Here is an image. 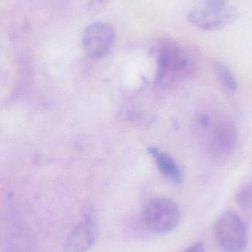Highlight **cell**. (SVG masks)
<instances>
[{
	"instance_id": "cell-1",
	"label": "cell",
	"mask_w": 252,
	"mask_h": 252,
	"mask_svg": "<svg viewBox=\"0 0 252 252\" xmlns=\"http://www.w3.org/2000/svg\"><path fill=\"white\" fill-rule=\"evenodd\" d=\"M196 64V53L191 48L182 47L170 38L159 41L157 53L155 83L164 84L173 76H180L193 71Z\"/></svg>"
},
{
	"instance_id": "cell-2",
	"label": "cell",
	"mask_w": 252,
	"mask_h": 252,
	"mask_svg": "<svg viewBox=\"0 0 252 252\" xmlns=\"http://www.w3.org/2000/svg\"><path fill=\"white\" fill-rule=\"evenodd\" d=\"M142 216L149 230L158 235H164L177 227L180 221V210L173 200L157 197L146 204Z\"/></svg>"
},
{
	"instance_id": "cell-3",
	"label": "cell",
	"mask_w": 252,
	"mask_h": 252,
	"mask_svg": "<svg viewBox=\"0 0 252 252\" xmlns=\"http://www.w3.org/2000/svg\"><path fill=\"white\" fill-rule=\"evenodd\" d=\"M239 11L229 3L204 4L199 8L191 10L187 20L193 26L205 31H216L232 25L238 19Z\"/></svg>"
},
{
	"instance_id": "cell-4",
	"label": "cell",
	"mask_w": 252,
	"mask_h": 252,
	"mask_svg": "<svg viewBox=\"0 0 252 252\" xmlns=\"http://www.w3.org/2000/svg\"><path fill=\"white\" fill-rule=\"evenodd\" d=\"M215 233L219 246L226 252H241L247 246V228L235 212H225L218 218Z\"/></svg>"
},
{
	"instance_id": "cell-5",
	"label": "cell",
	"mask_w": 252,
	"mask_h": 252,
	"mask_svg": "<svg viewBox=\"0 0 252 252\" xmlns=\"http://www.w3.org/2000/svg\"><path fill=\"white\" fill-rule=\"evenodd\" d=\"M81 41L89 58L93 60L102 59L108 54L115 44V30L107 22H93L84 28Z\"/></svg>"
},
{
	"instance_id": "cell-6",
	"label": "cell",
	"mask_w": 252,
	"mask_h": 252,
	"mask_svg": "<svg viewBox=\"0 0 252 252\" xmlns=\"http://www.w3.org/2000/svg\"><path fill=\"white\" fill-rule=\"evenodd\" d=\"M98 236L96 223L90 217L84 218L68 234L64 243L65 252H85L96 242Z\"/></svg>"
},
{
	"instance_id": "cell-7",
	"label": "cell",
	"mask_w": 252,
	"mask_h": 252,
	"mask_svg": "<svg viewBox=\"0 0 252 252\" xmlns=\"http://www.w3.org/2000/svg\"><path fill=\"white\" fill-rule=\"evenodd\" d=\"M156 163L157 167L161 173L170 178L173 182L180 183L182 181V173L173 157L166 153L161 152L158 148L152 147L149 149Z\"/></svg>"
},
{
	"instance_id": "cell-8",
	"label": "cell",
	"mask_w": 252,
	"mask_h": 252,
	"mask_svg": "<svg viewBox=\"0 0 252 252\" xmlns=\"http://www.w3.org/2000/svg\"><path fill=\"white\" fill-rule=\"evenodd\" d=\"M215 145L220 150H227L232 148L236 139V133L233 127L224 125L220 126L215 134Z\"/></svg>"
},
{
	"instance_id": "cell-9",
	"label": "cell",
	"mask_w": 252,
	"mask_h": 252,
	"mask_svg": "<svg viewBox=\"0 0 252 252\" xmlns=\"http://www.w3.org/2000/svg\"><path fill=\"white\" fill-rule=\"evenodd\" d=\"M213 68L221 84L229 91L235 92L238 87V83L230 69L226 65L218 62H215Z\"/></svg>"
},
{
	"instance_id": "cell-10",
	"label": "cell",
	"mask_w": 252,
	"mask_h": 252,
	"mask_svg": "<svg viewBox=\"0 0 252 252\" xmlns=\"http://www.w3.org/2000/svg\"><path fill=\"white\" fill-rule=\"evenodd\" d=\"M237 200L242 208L245 210L252 208V184L246 185L239 191Z\"/></svg>"
},
{
	"instance_id": "cell-11",
	"label": "cell",
	"mask_w": 252,
	"mask_h": 252,
	"mask_svg": "<svg viewBox=\"0 0 252 252\" xmlns=\"http://www.w3.org/2000/svg\"><path fill=\"white\" fill-rule=\"evenodd\" d=\"M108 0H90L87 4V10L90 14L100 13L108 4Z\"/></svg>"
},
{
	"instance_id": "cell-12",
	"label": "cell",
	"mask_w": 252,
	"mask_h": 252,
	"mask_svg": "<svg viewBox=\"0 0 252 252\" xmlns=\"http://www.w3.org/2000/svg\"><path fill=\"white\" fill-rule=\"evenodd\" d=\"M183 252H206L204 246L201 243H197L194 244L192 247H189L187 250Z\"/></svg>"
},
{
	"instance_id": "cell-13",
	"label": "cell",
	"mask_w": 252,
	"mask_h": 252,
	"mask_svg": "<svg viewBox=\"0 0 252 252\" xmlns=\"http://www.w3.org/2000/svg\"><path fill=\"white\" fill-rule=\"evenodd\" d=\"M204 4H219L227 3V0H201Z\"/></svg>"
},
{
	"instance_id": "cell-14",
	"label": "cell",
	"mask_w": 252,
	"mask_h": 252,
	"mask_svg": "<svg viewBox=\"0 0 252 252\" xmlns=\"http://www.w3.org/2000/svg\"><path fill=\"white\" fill-rule=\"evenodd\" d=\"M210 118L206 115H202V116L200 118V123H201V125L204 126V127H207V126L210 125Z\"/></svg>"
}]
</instances>
